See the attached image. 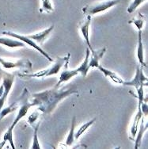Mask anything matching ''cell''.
Listing matches in <instances>:
<instances>
[{
  "mask_svg": "<svg viewBox=\"0 0 148 149\" xmlns=\"http://www.w3.org/2000/svg\"><path fill=\"white\" fill-rule=\"evenodd\" d=\"M3 35H6V36H9V37H11L13 38H15V39H17V40H19L21 41H22L25 44H27L29 46H31L33 47V49H35L36 50H37L38 52H40V54L43 55L44 57L47 59V60L50 61V62H52L53 60H52V58L49 56L47 52L44 51V50H43L41 48H40V46L38 45L36 42H35L34 40H31V39H29L28 37H27V36H24V35H21V34H17V33H13V32L10 31H3L2 33Z\"/></svg>",
  "mask_w": 148,
  "mask_h": 149,
  "instance_id": "obj_6",
  "label": "cell"
},
{
  "mask_svg": "<svg viewBox=\"0 0 148 149\" xmlns=\"http://www.w3.org/2000/svg\"><path fill=\"white\" fill-rule=\"evenodd\" d=\"M144 22H145V17L140 14L139 17L131 20L129 22V23H133L135 26H136L138 30H142L143 25H144Z\"/></svg>",
  "mask_w": 148,
  "mask_h": 149,
  "instance_id": "obj_22",
  "label": "cell"
},
{
  "mask_svg": "<svg viewBox=\"0 0 148 149\" xmlns=\"http://www.w3.org/2000/svg\"><path fill=\"white\" fill-rule=\"evenodd\" d=\"M144 51H143V45H142V30H139L138 34V46H137V57L139 60V63L142 67H146L145 61H144Z\"/></svg>",
  "mask_w": 148,
  "mask_h": 149,
  "instance_id": "obj_13",
  "label": "cell"
},
{
  "mask_svg": "<svg viewBox=\"0 0 148 149\" xmlns=\"http://www.w3.org/2000/svg\"><path fill=\"white\" fill-rule=\"evenodd\" d=\"M97 68L99 69L100 71L102 72L103 74H105L106 77L110 78V79H111L113 82H114L115 83H117V84H122L123 85L124 80L116 74V72H112V71H110V70H108V69H106V68H104V67L101 66V65H100V64L99 66L97 67Z\"/></svg>",
  "mask_w": 148,
  "mask_h": 149,
  "instance_id": "obj_15",
  "label": "cell"
},
{
  "mask_svg": "<svg viewBox=\"0 0 148 149\" xmlns=\"http://www.w3.org/2000/svg\"><path fill=\"white\" fill-rule=\"evenodd\" d=\"M3 92H4V86H3V85H1L0 86V97L3 96Z\"/></svg>",
  "mask_w": 148,
  "mask_h": 149,
  "instance_id": "obj_27",
  "label": "cell"
},
{
  "mask_svg": "<svg viewBox=\"0 0 148 149\" xmlns=\"http://www.w3.org/2000/svg\"><path fill=\"white\" fill-rule=\"evenodd\" d=\"M0 64L4 68L11 69V68H24L28 71H32L33 64L30 62L29 60H18L15 62H11V61H6L3 58L0 57Z\"/></svg>",
  "mask_w": 148,
  "mask_h": 149,
  "instance_id": "obj_8",
  "label": "cell"
},
{
  "mask_svg": "<svg viewBox=\"0 0 148 149\" xmlns=\"http://www.w3.org/2000/svg\"><path fill=\"white\" fill-rule=\"evenodd\" d=\"M75 122H76V118L74 117L72 118L71 120V127L70 129V132H69L68 135H67V137L66 140V145L67 146H71L72 143H74V127H75Z\"/></svg>",
  "mask_w": 148,
  "mask_h": 149,
  "instance_id": "obj_19",
  "label": "cell"
},
{
  "mask_svg": "<svg viewBox=\"0 0 148 149\" xmlns=\"http://www.w3.org/2000/svg\"><path fill=\"white\" fill-rule=\"evenodd\" d=\"M90 22H91V16L87 15V18L86 20L84 22L83 25L80 27V31L83 34V37L85 40V43L87 45V48L90 49V52L94 51V49L92 47L91 44H90Z\"/></svg>",
  "mask_w": 148,
  "mask_h": 149,
  "instance_id": "obj_10",
  "label": "cell"
},
{
  "mask_svg": "<svg viewBox=\"0 0 148 149\" xmlns=\"http://www.w3.org/2000/svg\"><path fill=\"white\" fill-rule=\"evenodd\" d=\"M79 74L77 69H74V70H67V68H65V70L63 71L60 75V78H59V80L56 83L55 85V87L56 88H59L60 86V85L63 83H66L69 81L71 79H72L74 76H76L77 74Z\"/></svg>",
  "mask_w": 148,
  "mask_h": 149,
  "instance_id": "obj_12",
  "label": "cell"
},
{
  "mask_svg": "<svg viewBox=\"0 0 148 149\" xmlns=\"http://www.w3.org/2000/svg\"><path fill=\"white\" fill-rule=\"evenodd\" d=\"M40 126V122L37 124V125L34 127V132H33V145H32V148H37L40 149V143H39V140L37 137V132H38V129Z\"/></svg>",
  "mask_w": 148,
  "mask_h": 149,
  "instance_id": "obj_23",
  "label": "cell"
},
{
  "mask_svg": "<svg viewBox=\"0 0 148 149\" xmlns=\"http://www.w3.org/2000/svg\"><path fill=\"white\" fill-rule=\"evenodd\" d=\"M143 87L144 86H140L136 88L137 90V98H138V110H137L136 114L133 120V123L131 125V130H130V139L131 140H135V137L137 134L138 132V126H139V124L140 123V120L141 118L143 117L142 114V112L141 110V104H142L143 98H144V92H143Z\"/></svg>",
  "mask_w": 148,
  "mask_h": 149,
  "instance_id": "obj_5",
  "label": "cell"
},
{
  "mask_svg": "<svg viewBox=\"0 0 148 149\" xmlns=\"http://www.w3.org/2000/svg\"><path fill=\"white\" fill-rule=\"evenodd\" d=\"M54 29V26L52 25L49 27V29H46L44 30H43L42 32H40V33H35V34L32 35H27V37H28L29 39L34 40V41H37V42H40V43H42L44 40H45V38L51 33Z\"/></svg>",
  "mask_w": 148,
  "mask_h": 149,
  "instance_id": "obj_14",
  "label": "cell"
},
{
  "mask_svg": "<svg viewBox=\"0 0 148 149\" xmlns=\"http://www.w3.org/2000/svg\"><path fill=\"white\" fill-rule=\"evenodd\" d=\"M123 85L124 86H132L135 88H138L140 86H147V78L146 77L145 74H143L142 67L138 65L136 68V72L135 75L133 78V79L131 81H124Z\"/></svg>",
  "mask_w": 148,
  "mask_h": 149,
  "instance_id": "obj_7",
  "label": "cell"
},
{
  "mask_svg": "<svg viewBox=\"0 0 148 149\" xmlns=\"http://www.w3.org/2000/svg\"><path fill=\"white\" fill-rule=\"evenodd\" d=\"M70 57H71V53H67V55L63 56V57L57 58L54 65L51 66V68H49L35 72V73H32V74H28V73L19 74V76L22 78H44L47 77V76H51L53 74H56L60 72V69L62 68L63 66L65 67V68H67Z\"/></svg>",
  "mask_w": 148,
  "mask_h": 149,
  "instance_id": "obj_2",
  "label": "cell"
},
{
  "mask_svg": "<svg viewBox=\"0 0 148 149\" xmlns=\"http://www.w3.org/2000/svg\"><path fill=\"white\" fill-rule=\"evenodd\" d=\"M141 125H140V131L138 132V135L135 136V148H139L141 145V142H142V136H143V134H144V132L147 131V125L144 126V118L142 117L141 118Z\"/></svg>",
  "mask_w": 148,
  "mask_h": 149,
  "instance_id": "obj_18",
  "label": "cell"
},
{
  "mask_svg": "<svg viewBox=\"0 0 148 149\" xmlns=\"http://www.w3.org/2000/svg\"><path fill=\"white\" fill-rule=\"evenodd\" d=\"M33 106V104L32 102H28V98H26V100L23 102V104L21 106L20 109L18 110V113H17L16 118L14 119V122L12 123V125L10 126V128L8 129V130L6 131V133L3 136V143H0V148H3L4 146V144L6 143V142H9L10 146L13 149L15 148V145H14V139H13V132H14V127L16 126L17 125V123L21 120V119H22L26 114H27V112L28 111V109L30 107Z\"/></svg>",
  "mask_w": 148,
  "mask_h": 149,
  "instance_id": "obj_3",
  "label": "cell"
},
{
  "mask_svg": "<svg viewBox=\"0 0 148 149\" xmlns=\"http://www.w3.org/2000/svg\"><path fill=\"white\" fill-rule=\"evenodd\" d=\"M51 11H53V6L51 5V0H42V7L40 10V13H49Z\"/></svg>",
  "mask_w": 148,
  "mask_h": 149,
  "instance_id": "obj_24",
  "label": "cell"
},
{
  "mask_svg": "<svg viewBox=\"0 0 148 149\" xmlns=\"http://www.w3.org/2000/svg\"><path fill=\"white\" fill-rule=\"evenodd\" d=\"M120 3V0H107V1H104V2L86 5L85 6L83 7L82 10H83V14L92 16V15H97L101 12L106 11L108 9L116 6Z\"/></svg>",
  "mask_w": 148,
  "mask_h": 149,
  "instance_id": "obj_4",
  "label": "cell"
},
{
  "mask_svg": "<svg viewBox=\"0 0 148 149\" xmlns=\"http://www.w3.org/2000/svg\"><path fill=\"white\" fill-rule=\"evenodd\" d=\"M38 117H39V113H38V111H35L33 113H32V114L28 117V122L32 125V124L34 123L35 121H36V120L38 118Z\"/></svg>",
  "mask_w": 148,
  "mask_h": 149,
  "instance_id": "obj_26",
  "label": "cell"
},
{
  "mask_svg": "<svg viewBox=\"0 0 148 149\" xmlns=\"http://www.w3.org/2000/svg\"><path fill=\"white\" fill-rule=\"evenodd\" d=\"M14 81V75L11 74L5 73L3 76V85L4 86V92L2 97H0V110L3 109L4 104L6 103V99L8 97V95L13 86V83Z\"/></svg>",
  "mask_w": 148,
  "mask_h": 149,
  "instance_id": "obj_9",
  "label": "cell"
},
{
  "mask_svg": "<svg viewBox=\"0 0 148 149\" xmlns=\"http://www.w3.org/2000/svg\"><path fill=\"white\" fill-rule=\"evenodd\" d=\"M17 103H18L17 102H15L12 103L11 105H10L9 106L6 107V108L1 109L0 110V120H2L3 118H5L6 115L10 114V113H11L14 111H15L17 109V107H18V104Z\"/></svg>",
  "mask_w": 148,
  "mask_h": 149,
  "instance_id": "obj_20",
  "label": "cell"
},
{
  "mask_svg": "<svg viewBox=\"0 0 148 149\" xmlns=\"http://www.w3.org/2000/svg\"><path fill=\"white\" fill-rule=\"evenodd\" d=\"M106 52V48L104 47L102 49H99L95 51L94 50L93 52L90 53V62H89V66L90 68H97L99 66V62L101 59L103 57V56L105 55Z\"/></svg>",
  "mask_w": 148,
  "mask_h": 149,
  "instance_id": "obj_11",
  "label": "cell"
},
{
  "mask_svg": "<svg viewBox=\"0 0 148 149\" xmlns=\"http://www.w3.org/2000/svg\"><path fill=\"white\" fill-rule=\"evenodd\" d=\"M95 120H96V118H93L92 120H89L88 122H86V123H85L84 125H83L82 126L80 127L79 129V130H78V132L74 134V138L75 139H79V137L82 136V135L84 133V132L88 129L89 127H90L93 125V124L95 122Z\"/></svg>",
  "mask_w": 148,
  "mask_h": 149,
  "instance_id": "obj_21",
  "label": "cell"
},
{
  "mask_svg": "<svg viewBox=\"0 0 148 149\" xmlns=\"http://www.w3.org/2000/svg\"><path fill=\"white\" fill-rule=\"evenodd\" d=\"M90 49L87 48L85 50V60L83 61L82 64L80 65L77 69V71L79 73L82 74L83 76H86L87 73H88L89 70H90V66H89V62H90Z\"/></svg>",
  "mask_w": 148,
  "mask_h": 149,
  "instance_id": "obj_17",
  "label": "cell"
},
{
  "mask_svg": "<svg viewBox=\"0 0 148 149\" xmlns=\"http://www.w3.org/2000/svg\"><path fill=\"white\" fill-rule=\"evenodd\" d=\"M146 0H133V2L130 4L127 9V12L129 14H131L135 10L138 6H140L142 3H144Z\"/></svg>",
  "mask_w": 148,
  "mask_h": 149,
  "instance_id": "obj_25",
  "label": "cell"
},
{
  "mask_svg": "<svg viewBox=\"0 0 148 149\" xmlns=\"http://www.w3.org/2000/svg\"><path fill=\"white\" fill-rule=\"evenodd\" d=\"M76 89H61L56 87H52L51 89L46 90L40 93H36L33 95V106H38V109L44 113H50L56 108L57 104L63 98L68 97L73 94H77Z\"/></svg>",
  "mask_w": 148,
  "mask_h": 149,
  "instance_id": "obj_1",
  "label": "cell"
},
{
  "mask_svg": "<svg viewBox=\"0 0 148 149\" xmlns=\"http://www.w3.org/2000/svg\"><path fill=\"white\" fill-rule=\"evenodd\" d=\"M0 45L7 46L9 48H17V47H25L26 44L17 39H10L6 37H0Z\"/></svg>",
  "mask_w": 148,
  "mask_h": 149,
  "instance_id": "obj_16",
  "label": "cell"
}]
</instances>
